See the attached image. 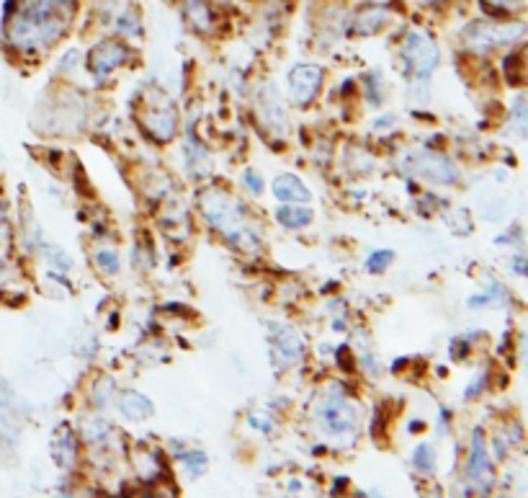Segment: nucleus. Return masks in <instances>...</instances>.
I'll use <instances>...</instances> for the list:
<instances>
[{
    "label": "nucleus",
    "instance_id": "obj_1",
    "mask_svg": "<svg viewBox=\"0 0 528 498\" xmlns=\"http://www.w3.org/2000/svg\"><path fill=\"white\" fill-rule=\"evenodd\" d=\"M75 5L78 0H11L5 40L21 52H40L67 31Z\"/></svg>",
    "mask_w": 528,
    "mask_h": 498
},
{
    "label": "nucleus",
    "instance_id": "obj_2",
    "mask_svg": "<svg viewBox=\"0 0 528 498\" xmlns=\"http://www.w3.org/2000/svg\"><path fill=\"white\" fill-rule=\"evenodd\" d=\"M198 207H201V215L207 218V222L233 248H237V251H255L258 248V236H255V230L251 227V222L245 219L242 204L233 200L227 191L207 189L198 197Z\"/></svg>",
    "mask_w": 528,
    "mask_h": 498
},
{
    "label": "nucleus",
    "instance_id": "obj_3",
    "mask_svg": "<svg viewBox=\"0 0 528 498\" xmlns=\"http://www.w3.org/2000/svg\"><path fill=\"white\" fill-rule=\"evenodd\" d=\"M400 55H402L405 76L410 80V85H428V78H431V73L438 67V60H441L438 44L433 41L431 34L420 31V29H410L402 37Z\"/></svg>",
    "mask_w": 528,
    "mask_h": 498
},
{
    "label": "nucleus",
    "instance_id": "obj_4",
    "mask_svg": "<svg viewBox=\"0 0 528 498\" xmlns=\"http://www.w3.org/2000/svg\"><path fill=\"white\" fill-rule=\"evenodd\" d=\"M526 34L524 21H471L464 26L462 40L471 52H492L497 47H508Z\"/></svg>",
    "mask_w": 528,
    "mask_h": 498
},
{
    "label": "nucleus",
    "instance_id": "obj_5",
    "mask_svg": "<svg viewBox=\"0 0 528 498\" xmlns=\"http://www.w3.org/2000/svg\"><path fill=\"white\" fill-rule=\"evenodd\" d=\"M333 393H328L325 400L317 408V421L320 426L335 439H343L346 434L358 431V411L351 400L346 398V393H340V387L333 385Z\"/></svg>",
    "mask_w": 528,
    "mask_h": 498
},
{
    "label": "nucleus",
    "instance_id": "obj_6",
    "mask_svg": "<svg viewBox=\"0 0 528 498\" xmlns=\"http://www.w3.org/2000/svg\"><path fill=\"white\" fill-rule=\"evenodd\" d=\"M142 129L155 142H171L178 132V111L173 101L163 91L150 88V99L145 101V111L139 114Z\"/></svg>",
    "mask_w": 528,
    "mask_h": 498
},
{
    "label": "nucleus",
    "instance_id": "obj_7",
    "mask_svg": "<svg viewBox=\"0 0 528 498\" xmlns=\"http://www.w3.org/2000/svg\"><path fill=\"white\" fill-rule=\"evenodd\" d=\"M402 168L412 176L433 181V183H456L459 181V168L446 156H438V153H426V150L408 153L402 158Z\"/></svg>",
    "mask_w": 528,
    "mask_h": 498
},
{
    "label": "nucleus",
    "instance_id": "obj_8",
    "mask_svg": "<svg viewBox=\"0 0 528 498\" xmlns=\"http://www.w3.org/2000/svg\"><path fill=\"white\" fill-rule=\"evenodd\" d=\"M268 328H271L268 339H271V351H274L271 357H274V364L278 369H286L304 357V341L294 328L284 325V323H276V320L268 323Z\"/></svg>",
    "mask_w": 528,
    "mask_h": 498
},
{
    "label": "nucleus",
    "instance_id": "obj_9",
    "mask_svg": "<svg viewBox=\"0 0 528 498\" xmlns=\"http://www.w3.org/2000/svg\"><path fill=\"white\" fill-rule=\"evenodd\" d=\"M129 55H132V49H129V44L121 40H103L98 41L96 47L91 49V55H88V67H91V73L96 76V78H106L109 73H114L119 65H124V62L129 60Z\"/></svg>",
    "mask_w": 528,
    "mask_h": 498
},
{
    "label": "nucleus",
    "instance_id": "obj_10",
    "mask_svg": "<svg viewBox=\"0 0 528 498\" xmlns=\"http://www.w3.org/2000/svg\"><path fill=\"white\" fill-rule=\"evenodd\" d=\"M255 109H258V117L260 121L276 132V135H286L289 132V117H286V109L278 99V91H276L274 83H266L258 88V99H255Z\"/></svg>",
    "mask_w": 528,
    "mask_h": 498
},
{
    "label": "nucleus",
    "instance_id": "obj_11",
    "mask_svg": "<svg viewBox=\"0 0 528 498\" xmlns=\"http://www.w3.org/2000/svg\"><path fill=\"white\" fill-rule=\"evenodd\" d=\"M322 67L317 65H296L289 73V96L296 106H310L322 88Z\"/></svg>",
    "mask_w": 528,
    "mask_h": 498
},
{
    "label": "nucleus",
    "instance_id": "obj_12",
    "mask_svg": "<svg viewBox=\"0 0 528 498\" xmlns=\"http://www.w3.org/2000/svg\"><path fill=\"white\" fill-rule=\"evenodd\" d=\"M467 478L477 483L480 491H485L492 480V462L488 458V444H485V434L482 429H477L471 434L470 441V458H467Z\"/></svg>",
    "mask_w": 528,
    "mask_h": 498
},
{
    "label": "nucleus",
    "instance_id": "obj_13",
    "mask_svg": "<svg viewBox=\"0 0 528 498\" xmlns=\"http://www.w3.org/2000/svg\"><path fill=\"white\" fill-rule=\"evenodd\" d=\"M387 23H390V11L379 3H366L356 11V16L351 19V34L353 37H374Z\"/></svg>",
    "mask_w": 528,
    "mask_h": 498
},
{
    "label": "nucleus",
    "instance_id": "obj_14",
    "mask_svg": "<svg viewBox=\"0 0 528 498\" xmlns=\"http://www.w3.org/2000/svg\"><path fill=\"white\" fill-rule=\"evenodd\" d=\"M117 405L119 414L127 421H147L153 419V414H155L153 400L147 398V396H142V393H137V390H124V393H119Z\"/></svg>",
    "mask_w": 528,
    "mask_h": 498
},
{
    "label": "nucleus",
    "instance_id": "obj_15",
    "mask_svg": "<svg viewBox=\"0 0 528 498\" xmlns=\"http://www.w3.org/2000/svg\"><path fill=\"white\" fill-rule=\"evenodd\" d=\"M271 191H274V197L278 201H310L312 200V194H310V189L304 186V181L296 179L294 173H281V176H276Z\"/></svg>",
    "mask_w": 528,
    "mask_h": 498
},
{
    "label": "nucleus",
    "instance_id": "obj_16",
    "mask_svg": "<svg viewBox=\"0 0 528 498\" xmlns=\"http://www.w3.org/2000/svg\"><path fill=\"white\" fill-rule=\"evenodd\" d=\"M276 219L281 222V227L286 230H299V227H307L314 219V212L310 207H294V204H284L276 209Z\"/></svg>",
    "mask_w": 528,
    "mask_h": 498
},
{
    "label": "nucleus",
    "instance_id": "obj_17",
    "mask_svg": "<svg viewBox=\"0 0 528 498\" xmlns=\"http://www.w3.org/2000/svg\"><path fill=\"white\" fill-rule=\"evenodd\" d=\"M183 16L196 31H209L215 26V16H212L207 0H183Z\"/></svg>",
    "mask_w": 528,
    "mask_h": 498
},
{
    "label": "nucleus",
    "instance_id": "obj_18",
    "mask_svg": "<svg viewBox=\"0 0 528 498\" xmlns=\"http://www.w3.org/2000/svg\"><path fill=\"white\" fill-rule=\"evenodd\" d=\"M186 160H189V168H191V173H194L196 179H201V176H207L209 173V150L201 145V142H196L194 135H189V142H186Z\"/></svg>",
    "mask_w": 528,
    "mask_h": 498
},
{
    "label": "nucleus",
    "instance_id": "obj_19",
    "mask_svg": "<svg viewBox=\"0 0 528 498\" xmlns=\"http://www.w3.org/2000/svg\"><path fill=\"white\" fill-rule=\"evenodd\" d=\"M75 458H78L75 437H73L67 429H62V434L52 441V459L57 462L59 467H70V465L75 462Z\"/></svg>",
    "mask_w": 528,
    "mask_h": 498
},
{
    "label": "nucleus",
    "instance_id": "obj_20",
    "mask_svg": "<svg viewBox=\"0 0 528 498\" xmlns=\"http://www.w3.org/2000/svg\"><path fill=\"white\" fill-rule=\"evenodd\" d=\"M176 458L189 467V473L191 476H204V470H207V465H209V459L207 455L201 452V449H176Z\"/></svg>",
    "mask_w": 528,
    "mask_h": 498
},
{
    "label": "nucleus",
    "instance_id": "obj_21",
    "mask_svg": "<svg viewBox=\"0 0 528 498\" xmlns=\"http://www.w3.org/2000/svg\"><path fill=\"white\" fill-rule=\"evenodd\" d=\"M412 465L418 467V473L423 476H433L436 473V452L431 444H418L412 452Z\"/></svg>",
    "mask_w": 528,
    "mask_h": 498
},
{
    "label": "nucleus",
    "instance_id": "obj_22",
    "mask_svg": "<svg viewBox=\"0 0 528 498\" xmlns=\"http://www.w3.org/2000/svg\"><path fill=\"white\" fill-rule=\"evenodd\" d=\"M508 299V289H503L500 284H489L485 292H480V295H471L467 299V305L470 307H482V305H492V302H506Z\"/></svg>",
    "mask_w": 528,
    "mask_h": 498
},
{
    "label": "nucleus",
    "instance_id": "obj_23",
    "mask_svg": "<svg viewBox=\"0 0 528 498\" xmlns=\"http://www.w3.org/2000/svg\"><path fill=\"white\" fill-rule=\"evenodd\" d=\"M109 434H111V426L106 423L103 419H88L85 423H83V437L88 439V441H96V444H101V441H106L109 439Z\"/></svg>",
    "mask_w": 528,
    "mask_h": 498
},
{
    "label": "nucleus",
    "instance_id": "obj_24",
    "mask_svg": "<svg viewBox=\"0 0 528 498\" xmlns=\"http://www.w3.org/2000/svg\"><path fill=\"white\" fill-rule=\"evenodd\" d=\"M41 253L47 256V261L57 269V271H70L73 269V259L59 248V245H49V243H41Z\"/></svg>",
    "mask_w": 528,
    "mask_h": 498
},
{
    "label": "nucleus",
    "instance_id": "obj_25",
    "mask_svg": "<svg viewBox=\"0 0 528 498\" xmlns=\"http://www.w3.org/2000/svg\"><path fill=\"white\" fill-rule=\"evenodd\" d=\"M114 393H117L114 379L101 378L96 385H93V405H96V408H106V405H109V400L114 398Z\"/></svg>",
    "mask_w": 528,
    "mask_h": 498
},
{
    "label": "nucleus",
    "instance_id": "obj_26",
    "mask_svg": "<svg viewBox=\"0 0 528 498\" xmlns=\"http://www.w3.org/2000/svg\"><path fill=\"white\" fill-rule=\"evenodd\" d=\"M114 29L119 34H139V13L135 8H127L124 13H119L114 21Z\"/></svg>",
    "mask_w": 528,
    "mask_h": 498
},
{
    "label": "nucleus",
    "instance_id": "obj_27",
    "mask_svg": "<svg viewBox=\"0 0 528 498\" xmlns=\"http://www.w3.org/2000/svg\"><path fill=\"white\" fill-rule=\"evenodd\" d=\"M364 96L369 101V106H379L382 99H384V88H382V83H379V73H369L366 78H364Z\"/></svg>",
    "mask_w": 528,
    "mask_h": 498
},
{
    "label": "nucleus",
    "instance_id": "obj_28",
    "mask_svg": "<svg viewBox=\"0 0 528 498\" xmlns=\"http://www.w3.org/2000/svg\"><path fill=\"white\" fill-rule=\"evenodd\" d=\"M93 261H96L106 274H117L119 271V253L117 251H111V248H101V251H96Z\"/></svg>",
    "mask_w": 528,
    "mask_h": 498
},
{
    "label": "nucleus",
    "instance_id": "obj_29",
    "mask_svg": "<svg viewBox=\"0 0 528 498\" xmlns=\"http://www.w3.org/2000/svg\"><path fill=\"white\" fill-rule=\"evenodd\" d=\"M510 120H513V127H515V132L524 138L526 135V121H528V111H526V101L518 99L513 103V109H510Z\"/></svg>",
    "mask_w": 528,
    "mask_h": 498
},
{
    "label": "nucleus",
    "instance_id": "obj_30",
    "mask_svg": "<svg viewBox=\"0 0 528 498\" xmlns=\"http://www.w3.org/2000/svg\"><path fill=\"white\" fill-rule=\"evenodd\" d=\"M392 261H394V251H372L366 259V269L376 274V271H384Z\"/></svg>",
    "mask_w": 528,
    "mask_h": 498
},
{
    "label": "nucleus",
    "instance_id": "obj_31",
    "mask_svg": "<svg viewBox=\"0 0 528 498\" xmlns=\"http://www.w3.org/2000/svg\"><path fill=\"white\" fill-rule=\"evenodd\" d=\"M242 183L248 186L251 194H263V179L255 173L253 168H245V171H242Z\"/></svg>",
    "mask_w": 528,
    "mask_h": 498
},
{
    "label": "nucleus",
    "instance_id": "obj_32",
    "mask_svg": "<svg viewBox=\"0 0 528 498\" xmlns=\"http://www.w3.org/2000/svg\"><path fill=\"white\" fill-rule=\"evenodd\" d=\"M482 3L489 5L492 11H503V13L515 11V8H521V5H524V0H482Z\"/></svg>",
    "mask_w": 528,
    "mask_h": 498
},
{
    "label": "nucleus",
    "instance_id": "obj_33",
    "mask_svg": "<svg viewBox=\"0 0 528 498\" xmlns=\"http://www.w3.org/2000/svg\"><path fill=\"white\" fill-rule=\"evenodd\" d=\"M482 385H485V375H477L474 382H471L470 387L464 390V398H477V396L482 393Z\"/></svg>",
    "mask_w": 528,
    "mask_h": 498
},
{
    "label": "nucleus",
    "instance_id": "obj_34",
    "mask_svg": "<svg viewBox=\"0 0 528 498\" xmlns=\"http://www.w3.org/2000/svg\"><path fill=\"white\" fill-rule=\"evenodd\" d=\"M338 364H340V367L346 364V369H348V372L356 369V364H353V359H351V349H346V346H340V349H338Z\"/></svg>",
    "mask_w": 528,
    "mask_h": 498
},
{
    "label": "nucleus",
    "instance_id": "obj_35",
    "mask_svg": "<svg viewBox=\"0 0 528 498\" xmlns=\"http://www.w3.org/2000/svg\"><path fill=\"white\" fill-rule=\"evenodd\" d=\"M78 49H70L65 58H62V65H59V70H73L75 65H78Z\"/></svg>",
    "mask_w": 528,
    "mask_h": 498
},
{
    "label": "nucleus",
    "instance_id": "obj_36",
    "mask_svg": "<svg viewBox=\"0 0 528 498\" xmlns=\"http://www.w3.org/2000/svg\"><path fill=\"white\" fill-rule=\"evenodd\" d=\"M510 266H513V271L518 274V277H526V269H528V263L524 256H515V259L510 261Z\"/></svg>",
    "mask_w": 528,
    "mask_h": 498
},
{
    "label": "nucleus",
    "instance_id": "obj_37",
    "mask_svg": "<svg viewBox=\"0 0 528 498\" xmlns=\"http://www.w3.org/2000/svg\"><path fill=\"white\" fill-rule=\"evenodd\" d=\"M251 426H255V429H260L263 434H271V421L268 419H258V416H251Z\"/></svg>",
    "mask_w": 528,
    "mask_h": 498
},
{
    "label": "nucleus",
    "instance_id": "obj_38",
    "mask_svg": "<svg viewBox=\"0 0 528 498\" xmlns=\"http://www.w3.org/2000/svg\"><path fill=\"white\" fill-rule=\"evenodd\" d=\"M5 233H8V225H5V209H3V204H0V240L5 238Z\"/></svg>",
    "mask_w": 528,
    "mask_h": 498
},
{
    "label": "nucleus",
    "instance_id": "obj_39",
    "mask_svg": "<svg viewBox=\"0 0 528 498\" xmlns=\"http://www.w3.org/2000/svg\"><path fill=\"white\" fill-rule=\"evenodd\" d=\"M423 5H438V3H444V0H420Z\"/></svg>",
    "mask_w": 528,
    "mask_h": 498
},
{
    "label": "nucleus",
    "instance_id": "obj_40",
    "mask_svg": "<svg viewBox=\"0 0 528 498\" xmlns=\"http://www.w3.org/2000/svg\"><path fill=\"white\" fill-rule=\"evenodd\" d=\"M212 3H216V5H227L230 0H212Z\"/></svg>",
    "mask_w": 528,
    "mask_h": 498
}]
</instances>
